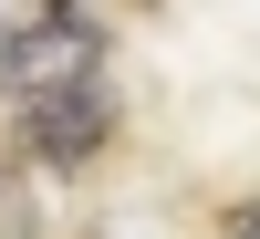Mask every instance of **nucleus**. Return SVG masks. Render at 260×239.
Listing matches in <instances>:
<instances>
[{"label": "nucleus", "mask_w": 260, "mask_h": 239, "mask_svg": "<svg viewBox=\"0 0 260 239\" xmlns=\"http://www.w3.org/2000/svg\"><path fill=\"white\" fill-rule=\"evenodd\" d=\"M0 11H11V0H0Z\"/></svg>", "instance_id": "4"}, {"label": "nucleus", "mask_w": 260, "mask_h": 239, "mask_svg": "<svg viewBox=\"0 0 260 239\" xmlns=\"http://www.w3.org/2000/svg\"><path fill=\"white\" fill-rule=\"evenodd\" d=\"M94 62H104L94 21L52 11V21H31V31H11V42H0V94H21V104L73 94V83H94Z\"/></svg>", "instance_id": "1"}, {"label": "nucleus", "mask_w": 260, "mask_h": 239, "mask_svg": "<svg viewBox=\"0 0 260 239\" xmlns=\"http://www.w3.org/2000/svg\"><path fill=\"white\" fill-rule=\"evenodd\" d=\"M219 229H229V239H260V198H240V208H229Z\"/></svg>", "instance_id": "3"}, {"label": "nucleus", "mask_w": 260, "mask_h": 239, "mask_svg": "<svg viewBox=\"0 0 260 239\" xmlns=\"http://www.w3.org/2000/svg\"><path fill=\"white\" fill-rule=\"evenodd\" d=\"M104 146H115V94H104V83H73V94L21 104V156H31V166H52V177L94 166Z\"/></svg>", "instance_id": "2"}]
</instances>
